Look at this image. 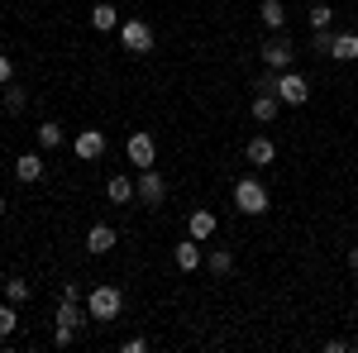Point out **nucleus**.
Returning a JSON list of instances; mask_svg holds the SVG:
<instances>
[{
    "label": "nucleus",
    "instance_id": "obj_21",
    "mask_svg": "<svg viewBox=\"0 0 358 353\" xmlns=\"http://www.w3.org/2000/svg\"><path fill=\"white\" fill-rule=\"evenodd\" d=\"M0 91H5V96H0V106L10 110V115H20V110L29 106V96H24V91H20L15 82H10V86H0Z\"/></svg>",
    "mask_w": 358,
    "mask_h": 353
},
{
    "label": "nucleus",
    "instance_id": "obj_14",
    "mask_svg": "<svg viewBox=\"0 0 358 353\" xmlns=\"http://www.w3.org/2000/svg\"><path fill=\"white\" fill-rule=\"evenodd\" d=\"M244 158H248V163H253V167H268V163H273V158H277L273 138H263V134H258V138H248V143H244Z\"/></svg>",
    "mask_w": 358,
    "mask_h": 353
},
{
    "label": "nucleus",
    "instance_id": "obj_3",
    "mask_svg": "<svg viewBox=\"0 0 358 353\" xmlns=\"http://www.w3.org/2000/svg\"><path fill=\"white\" fill-rule=\"evenodd\" d=\"M234 206H239V215H263L268 210V187L258 177H239L234 182Z\"/></svg>",
    "mask_w": 358,
    "mask_h": 353
},
{
    "label": "nucleus",
    "instance_id": "obj_23",
    "mask_svg": "<svg viewBox=\"0 0 358 353\" xmlns=\"http://www.w3.org/2000/svg\"><path fill=\"white\" fill-rule=\"evenodd\" d=\"M330 24H334L330 5H310V34H315V29H330Z\"/></svg>",
    "mask_w": 358,
    "mask_h": 353
},
{
    "label": "nucleus",
    "instance_id": "obj_15",
    "mask_svg": "<svg viewBox=\"0 0 358 353\" xmlns=\"http://www.w3.org/2000/svg\"><path fill=\"white\" fill-rule=\"evenodd\" d=\"M258 20H263L268 34H282V29H287V10H282V0H263V5H258Z\"/></svg>",
    "mask_w": 358,
    "mask_h": 353
},
{
    "label": "nucleus",
    "instance_id": "obj_28",
    "mask_svg": "<svg viewBox=\"0 0 358 353\" xmlns=\"http://www.w3.org/2000/svg\"><path fill=\"white\" fill-rule=\"evenodd\" d=\"M10 82H15V62L0 53V86H10Z\"/></svg>",
    "mask_w": 358,
    "mask_h": 353
},
{
    "label": "nucleus",
    "instance_id": "obj_25",
    "mask_svg": "<svg viewBox=\"0 0 358 353\" xmlns=\"http://www.w3.org/2000/svg\"><path fill=\"white\" fill-rule=\"evenodd\" d=\"M334 43V29H315V38H310V53H330Z\"/></svg>",
    "mask_w": 358,
    "mask_h": 353
},
{
    "label": "nucleus",
    "instance_id": "obj_24",
    "mask_svg": "<svg viewBox=\"0 0 358 353\" xmlns=\"http://www.w3.org/2000/svg\"><path fill=\"white\" fill-rule=\"evenodd\" d=\"M5 301H15V305L29 301V282H24V277H10V282H5Z\"/></svg>",
    "mask_w": 358,
    "mask_h": 353
},
{
    "label": "nucleus",
    "instance_id": "obj_20",
    "mask_svg": "<svg viewBox=\"0 0 358 353\" xmlns=\"http://www.w3.org/2000/svg\"><path fill=\"white\" fill-rule=\"evenodd\" d=\"M206 272H210V277H229V272H234V253H229V248H210V253H206Z\"/></svg>",
    "mask_w": 358,
    "mask_h": 353
},
{
    "label": "nucleus",
    "instance_id": "obj_7",
    "mask_svg": "<svg viewBox=\"0 0 358 353\" xmlns=\"http://www.w3.org/2000/svg\"><path fill=\"white\" fill-rule=\"evenodd\" d=\"M72 153H77L82 163H96V158H106V134H101V129H82V134L72 138Z\"/></svg>",
    "mask_w": 358,
    "mask_h": 353
},
{
    "label": "nucleus",
    "instance_id": "obj_4",
    "mask_svg": "<svg viewBox=\"0 0 358 353\" xmlns=\"http://www.w3.org/2000/svg\"><path fill=\"white\" fill-rule=\"evenodd\" d=\"M120 43H124V53H153V24H143V20H124L120 24Z\"/></svg>",
    "mask_w": 358,
    "mask_h": 353
},
{
    "label": "nucleus",
    "instance_id": "obj_1",
    "mask_svg": "<svg viewBox=\"0 0 358 353\" xmlns=\"http://www.w3.org/2000/svg\"><path fill=\"white\" fill-rule=\"evenodd\" d=\"M86 310H91V320H96V325H106V320H120V310H124V296H120V287H110V282L91 287V296H86Z\"/></svg>",
    "mask_w": 358,
    "mask_h": 353
},
{
    "label": "nucleus",
    "instance_id": "obj_18",
    "mask_svg": "<svg viewBox=\"0 0 358 353\" xmlns=\"http://www.w3.org/2000/svg\"><path fill=\"white\" fill-rule=\"evenodd\" d=\"M106 196H110V206H129V201H134V182H129L124 172H115L110 182H106Z\"/></svg>",
    "mask_w": 358,
    "mask_h": 353
},
{
    "label": "nucleus",
    "instance_id": "obj_12",
    "mask_svg": "<svg viewBox=\"0 0 358 353\" xmlns=\"http://www.w3.org/2000/svg\"><path fill=\"white\" fill-rule=\"evenodd\" d=\"M110 248H115V229L110 224H91V229H86V253H91V258H106Z\"/></svg>",
    "mask_w": 358,
    "mask_h": 353
},
{
    "label": "nucleus",
    "instance_id": "obj_9",
    "mask_svg": "<svg viewBox=\"0 0 358 353\" xmlns=\"http://www.w3.org/2000/svg\"><path fill=\"white\" fill-rule=\"evenodd\" d=\"M120 24H124V20H120V10H115L110 0H96V5H91V29H96V34H120Z\"/></svg>",
    "mask_w": 358,
    "mask_h": 353
},
{
    "label": "nucleus",
    "instance_id": "obj_10",
    "mask_svg": "<svg viewBox=\"0 0 358 353\" xmlns=\"http://www.w3.org/2000/svg\"><path fill=\"white\" fill-rule=\"evenodd\" d=\"M172 263L182 272H196L201 263H206V253H201V239H182V244L172 248Z\"/></svg>",
    "mask_w": 358,
    "mask_h": 353
},
{
    "label": "nucleus",
    "instance_id": "obj_13",
    "mask_svg": "<svg viewBox=\"0 0 358 353\" xmlns=\"http://www.w3.org/2000/svg\"><path fill=\"white\" fill-rule=\"evenodd\" d=\"M215 229H220L215 210H192V215H187V234H192V239H201V244H206Z\"/></svg>",
    "mask_w": 358,
    "mask_h": 353
},
{
    "label": "nucleus",
    "instance_id": "obj_26",
    "mask_svg": "<svg viewBox=\"0 0 358 353\" xmlns=\"http://www.w3.org/2000/svg\"><path fill=\"white\" fill-rule=\"evenodd\" d=\"M72 339H77V329H72V325H57V320H53V344H57V349H67Z\"/></svg>",
    "mask_w": 358,
    "mask_h": 353
},
{
    "label": "nucleus",
    "instance_id": "obj_8",
    "mask_svg": "<svg viewBox=\"0 0 358 353\" xmlns=\"http://www.w3.org/2000/svg\"><path fill=\"white\" fill-rule=\"evenodd\" d=\"M153 158H158V143H153V134H148V129L129 134V163H134V167H153Z\"/></svg>",
    "mask_w": 358,
    "mask_h": 353
},
{
    "label": "nucleus",
    "instance_id": "obj_29",
    "mask_svg": "<svg viewBox=\"0 0 358 353\" xmlns=\"http://www.w3.org/2000/svg\"><path fill=\"white\" fill-rule=\"evenodd\" d=\"M349 268H354V272H358V244H354V248H349Z\"/></svg>",
    "mask_w": 358,
    "mask_h": 353
},
{
    "label": "nucleus",
    "instance_id": "obj_19",
    "mask_svg": "<svg viewBox=\"0 0 358 353\" xmlns=\"http://www.w3.org/2000/svg\"><path fill=\"white\" fill-rule=\"evenodd\" d=\"M62 124H57V120H43V124H38V153H53V148H62Z\"/></svg>",
    "mask_w": 358,
    "mask_h": 353
},
{
    "label": "nucleus",
    "instance_id": "obj_22",
    "mask_svg": "<svg viewBox=\"0 0 358 353\" xmlns=\"http://www.w3.org/2000/svg\"><path fill=\"white\" fill-rule=\"evenodd\" d=\"M15 325H20V315H15V301H5V305H0V339H10V334H15Z\"/></svg>",
    "mask_w": 358,
    "mask_h": 353
},
{
    "label": "nucleus",
    "instance_id": "obj_5",
    "mask_svg": "<svg viewBox=\"0 0 358 353\" xmlns=\"http://www.w3.org/2000/svg\"><path fill=\"white\" fill-rule=\"evenodd\" d=\"M282 106H306L310 101V82L301 72H277V91H273Z\"/></svg>",
    "mask_w": 358,
    "mask_h": 353
},
{
    "label": "nucleus",
    "instance_id": "obj_16",
    "mask_svg": "<svg viewBox=\"0 0 358 353\" xmlns=\"http://www.w3.org/2000/svg\"><path fill=\"white\" fill-rule=\"evenodd\" d=\"M277 110H282V101H277L273 91H258V96H253V120H258V124H273Z\"/></svg>",
    "mask_w": 358,
    "mask_h": 353
},
{
    "label": "nucleus",
    "instance_id": "obj_27",
    "mask_svg": "<svg viewBox=\"0 0 358 353\" xmlns=\"http://www.w3.org/2000/svg\"><path fill=\"white\" fill-rule=\"evenodd\" d=\"M253 91H277V72H273V67H268V72L253 82Z\"/></svg>",
    "mask_w": 358,
    "mask_h": 353
},
{
    "label": "nucleus",
    "instance_id": "obj_2",
    "mask_svg": "<svg viewBox=\"0 0 358 353\" xmlns=\"http://www.w3.org/2000/svg\"><path fill=\"white\" fill-rule=\"evenodd\" d=\"M258 53H263V67H273V72H292V62H296V43H292L287 29H282V34H268V43H263Z\"/></svg>",
    "mask_w": 358,
    "mask_h": 353
},
{
    "label": "nucleus",
    "instance_id": "obj_11",
    "mask_svg": "<svg viewBox=\"0 0 358 353\" xmlns=\"http://www.w3.org/2000/svg\"><path fill=\"white\" fill-rule=\"evenodd\" d=\"M330 57L334 62H358V29H339V34H334Z\"/></svg>",
    "mask_w": 358,
    "mask_h": 353
},
{
    "label": "nucleus",
    "instance_id": "obj_30",
    "mask_svg": "<svg viewBox=\"0 0 358 353\" xmlns=\"http://www.w3.org/2000/svg\"><path fill=\"white\" fill-rule=\"evenodd\" d=\"M0 215H5V196H0Z\"/></svg>",
    "mask_w": 358,
    "mask_h": 353
},
{
    "label": "nucleus",
    "instance_id": "obj_17",
    "mask_svg": "<svg viewBox=\"0 0 358 353\" xmlns=\"http://www.w3.org/2000/svg\"><path fill=\"white\" fill-rule=\"evenodd\" d=\"M15 177L20 182H38L43 177V153H20L15 158Z\"/></svg>",
    "mask_w": 358,
    "mask_h": 353
},
{
    "label": "nucleus",
    "instance_id": "obj_6",
    "mask_svg": "<svg viewBox=\"0 0 358 353\" xmlns=\"http://www.w3.org/2000/svg\"><path fill=\"white\" fill-rule=\"evenodd\" d=\"M134 201H143V206H163V201H167V182L158 177V167H143V172H138Z\"/></svg>",
    "mask_w": 358,
    "mask_h": 353
}]
</instances>
